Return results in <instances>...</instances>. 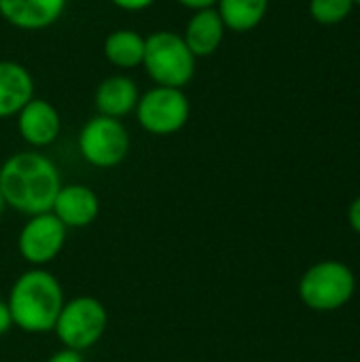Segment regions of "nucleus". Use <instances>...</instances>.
Returning <instances> with one entry per match:
<instances>
[{
    "mask_svg": "<svg viewBox=\"0 0 360 362\" xmlns=\"http://www.w3.org/2000/svg\"><path fill=\"white\" fill-rule=\"evenodd\" d=\"M57 165L40 151H19L0 165V193L6 208L25 216L51 212L62 189Z\"/></svg>",
    "mask_w": 360,
    "mask_h": 362,
    "instance_id": "f257e3e1",
    "label": "nucleus"
},
{
    "mask_svg": "<svg viewBox=\"0 0 360 362\" xmlns=\"http://www.w3.org/2000/svg\"><path fill=\"white\" fill-rule=\"evenodd\" d=\"M64 303V286L47 267H30L19 274L6 297L13 327L30 335L53 333Z\"/></svg>",
    "mask_w": 360,
    "mask_h": 362,
    "instance_id": "f03ea898",
    "label": "nucleus"
},
{
    "mask_svg": "<svg viewBox=\"0 0 360 362\" xmlns=\"http://www.w3.org/2000/svg\"><path fill=\"white\" fill-rule=\"evenodd\" d=\"M195 62L197 57L189 51L180 34L157 30L144 36L142 68L155 85L185 89L195 76Z\"/></svg>",
    "mask_w": 360,
    "mask_h": 362,
    "instance_id": "7ed1b4c3",
    "label": "nucleus"
},
{
    "mask_svg": "<svg viewBox=\"0 0 360 362\" xmlns=\"http://www.w3.org/2000/svg\"><path fill=\"white\" fill-rule=\"evenodd\" d=\"M356 291L354 272L342 261H320L303 272L297 284L301 303L312 312H335L350 303Z\"/></svg>",
    "mask_w": 360,
    "mask_h": 362,
    "instance_id": "20e7f679",
    "label": "nucleus"
},
{
    "mask_svg": "<svg viewBox=\"0 0 360 362\" xmlns=\"http://www.w3.org/2000/svg\"><path fill=\"white\" fill-rule=\"evenodd\" d=\"M108 329V312L106 305L91 295H79L66 299L53 333L57 341L74 352H87L100 344Z\"/></svg>",
    "mask_w": 360,
    "mask_h": 362,
    "instance_id": "39448f33",
    "label": "nucleus"
},
{
    "mask_svg": "<svg viewBox=\"0 0 360 362\" xmlns=\"http://www.w3.org/2000/svg\"><path fill=\"white\" fill-rule=\"evenodd\" d=\"M138 125L153 136H172L178 134L191 117V102L185 89L155 85L149 91L140 93L136 104Z\"/></svg>",
    "mask_w": 360,
    "mask_h": 362,
    "instance_id": "423d86ee",
    "label": "nucleus"
},
{
    "mask_svg": "<svg viewBox=\"0 0 360 362\" xmlns=\"http://www.w3.org/2000/svg\"><path fill=\"white\" fill-rule=\"evenodd\" d=\"M129 134L119 119L95 115L79 132V153L81 157L100 170L117 168L125 161L129 153Z\"/></svg>",
    "mask_w": 360,
    "mask_h": 362,
    "instance_id": "0eeeda50",
    "label": "nucleus"
},
{
    "mask_svg": "<svg viewBox=\"0 0 360 362\" xmlns=\"http://www.w3.org/2000/svg\"><path fill=\"white\" fill-rule=\"evenodd\" d=\"M68 240V229L53 212H42L28 216L17 235L19 257L30 267H47L64 250Z\"/></svg>",
    "mask_w": 360,
    "mask_h": 362,
    "instance_id": "6e6552de",
    "label": "nucleus"
},
{
    "mask_svg": "<svg viewBox=\"0 0 360 362\" xmlns=\"http://www.w3.org/2000/svg\"><path fill=\"white\" fill-rule=\"evenodd\" d=\"M17 132L21 140L34 151L51 146L62 132V117L57 108L42 98H32L17 112Z\"/></svg>",
    "mask_w": 360,
    "mask_h": 362,
    "instance_id": "1a4fd4ad",
    "label": "nucleus"
},
{
    "mask_svg": "<svg viewBox=\"0 0 360 362\" xmlns=\"http://www.w3.org/2000/svg\"><path fill=\"white\" fill-rule=\"evenodd\" d=\"M51 212L62 221V225L70 229L89 227L100 214V197L87 185H62L57 197L53 202Z\"/></svg>",
    "mask_w": 360,
    "mask_h": 362,
    "instance_id": "9d476101",
    "label": "nucleus"
},
{
    "mask_svg": "<svg viewBox=\"0 0 360 362\" xmlns=\"http://www.w3.org/2000/svg\"><path fill=\"white\" fill-rule=\"evenodd\" d=\"M68 0H0V17L25 32L53 25L66 11Z\"/></svg>",
    "mask_w": 360,
    "mask_h": 362,
    "instance_id": "9b49d317",
    "label": "nucleus"
},
{
    "mask_svg": "<svg viewBox=\"0 0 360 362\" xmlns=\"http://www.w3.org/2000/svg\"><path fill=\"white\" fill-rule=\"evenodd\" d=\"M225 32H227V28H225L221 15L216 13L214 6H210V8L193 11V15L189 17L187 25H185V32L180 36L195 57H210L223 45Z\"/></svg>",
    "mask_w": 360,
    "mask_h": 362,
    "instance_id": "f8f14e48",
    "label": "nucleus"
},
{
    "mask_svg": "<svg viewBox=\"0 0 360 362\" xmlns=\"http://www.w3.org/2000/svg\"><path fill=\"white\" fill-rule=\"evenodd\" d=\"M140 100V89L132 76L125 74H112L104 78L93 95L95 110L102 117L110 119H123L136 110V104Z\"/></svg>",
    "mask_w": 360,
    "mask_h": 362,
    "instance_id": "ddd939ff",
    "label": "nucleus"
},
{
    "mask_svg": "<svg viewBox=\"0 0 360 362\" xmlns=\"http://www.w3.org/2000/svg\"><path fill=\"white\" fill-rule=\"evenodd\" d=\"M34 98V78L25 66L13 59H0V119L17 112Z\"/></svg>",
    "mask_w": 360,
    "mask_h": 362,
    "instance_id": "4468645a",
    "label": "nucleus"
},
{
    "mask_svg": "<svg viewBox=\"0 0 360 362\" xmlns=\"http://www.w3.org/2000/svg\"><path fill=\"white\" fill-rule=\"evenodd\" d=\"M104 57L119 70H134L142 66L144 57V36L129 28L112 30L104 38Z\"/></svg>",
    "mask_w": 360,
    "mask_h": 362,
    "instance_id": "2eb2a0df",
    "label": "nucleus"
},
{
    "mask_svg": "<svg viewBox=\"0 0 360 362\" xmlns=\"http://www.w3.org/2000/svg\"><path fill=\"white\" fill-rule=\"evenodd\" d=\"M214 8L227 30L244 34L261 25L267 15L269 0H216Z\"/></svg>",
    "mask_w": 360,
    "mask_h": 362,
    "instance_id": "dca6fc26",
    "label": "nucleus"
},
{
    "mask_svg": "<svg viewBox=\"0 0 360 362\" xmlns=\"http://www.w3.org/2000/svg\"><path fill=\"white\" fill-rule=\"evenodd\" d=\"M310 17L320 23V25H337L346 21L352 11L354 2L352 0H310L308 2Z\"/></svg>",
    "mask_w": 360,
    "mask_h": 362,
    "instance_id": "f3484780",
    "label": "nucleus"
},
{
    "mask_svg": "<svg viewBox=\"0 0 360 362\" xmlns=\"http://www.w3.org/2000/svg\"><path fill=\"white\" fill-rule=\"evenodd\" d=\"M47 362H85L83 352H74V350H68V348H62L57 352H53Z\"/></svg>",
    "mask_w": 360,
    "mask_h": 362,
    "instance_id": "a211bd4d",
    "label": "nucleus"
},
{
    "mask_svg": "<svg viewBox=\"0 0 360 362\" xmlns=\"http://www.w3.org/2000/svg\"><path fill=\"white\" fill-rule=\"evenodd\" d=\"M110 2L121 11H144L151 4H155V0H110Z\"/></svg>",
    "mask_w": 360,
    "mask_h": 362,
    "instance_id": "6ab92c4d",
    "label": "nucleus"
},
{
    "mask_svg": "<svg viewBox=\"0 0 360 362\" xmlns=\"http://www.w3.org/2000/svg\"><path fill=\"white\" fill-rule=\"evenodd\" d=\"M11 329H13V318H11V312H8L6 299H0V337H2V335H6Z\"/></svg>",
    "mask_w": 360,
    "mask_h": 362,
    "instance_id": "aec40b11",
    "label": "nucleus"
},
{
    "mask_svg": "<svg viewBox=\"0 0 360 362\" xmlns=\"http://www.w3.org/2000/svg\"><path fill=\"white\" fill-rule=\"evenodd\" d=\"M348 223H350L352 231H356L360 235V195L348 208Z\"/></svg>",
    "mask_w": 360,
    "mask_h": 362,
    "instance_id": "412c9836",
    "label": "nucleus"
},
{
    "mask_svg": "<svg viewBox=\"0 0 360 362\" xmlns=\"http://www.w3.org/2000/svg\"><path fill=\"white\" fill-rule=\"evenodd\" d=\"M180 6L189 8V11H199V8H210L216 4V0H176Z\"/></svg>",
    "mask_w": 360,
    "mask_h": 362,
    "instance_id": "4be33fe9",
    "label": "nucleus"
},
{
    "mask_svg": "<svg viewBox=\"0 0 360 362\" xmlns=\"http://www.w3.org/2000/svg\"><path fill=\"white\" fill-rule=\"evenodd\" d=\"M4 199H2V193H0V218H2V214H4Z\"/></svg>",
    "mask_w": 360,
    "mask_h": 362,
    "instance_id": "5701e85b",
    "label": "nucleus"
},
{
    "mask_svg": "<svg viewBox=\"0 0 360 362\" xmlns=\"http://www.w3.org/2000/svg\"><path fill=\"white\" fill-rule=\"evenodd\" d=\"M354 2V6H360V0H352Z\"/></svg>",
    "mask_w": 360,
    "mask_h": 362,
    "instance_id": "b1692460",
    "label": "nucleus"
}]
</instances>
